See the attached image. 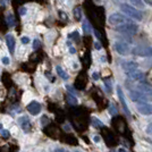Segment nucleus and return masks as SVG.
I'll return each mask as SVG.
<instances>
[{"label":"nucleus","mask_w":152,"mask_h":152,"mask_svg":"<svg viewBox=\"0 0 152 152\" xmlns=\"http://www.w3.org/2000/svg\"><path fill=\"white\" fill-rule=\"evenodd\" d=\"M121 9L124 14H126V16H128L129 18L137 19V20H142L143 19V14L140 12L139 9H136L135 7H132L131 5L127 4H121Z\"/></svg>","instance_id":"f257e3e1"},{"label":"nucleus","mask_w":152,"mask_h":152,"mask_svg":"<svg viewBox=\"0 0 152 152\" xmlns=\"http://www.w3.org/2000/svg\"><path fill=\"white\" fill-rule=\"evenodd\" d=\"M139 30V27L136 24H134L133 22L131 23H125V24H121V25L115 26V31L119 32V33H123L125 35H133L135 34Z\"/></svg>","instance_id":"f03ea898"},{"label":"nucleus","mask_w":152,"mask_h":152,"mask_svg":"<svg viewBox=\"0 0 152 152\" xmlns=\"http://www.w3.org/2000/svg\"><path fill=\"white\" fill-rule=\"evenodd\" d=\"M108 22H109L110 25L118 26V25H121V24H125V23H131L132 19L129 18L128 16L121 15V14H119V13H115L109 16Z\"/></svg>","instance_id":"7ed1b4c3"},{"label":"nucleus","mask_w":152,"mask_h":152,"mask_svg":"<svg viewBox=\"0 0 152 152\" xmlns=\"http://www.w3.org/2000/svg\"><path fill=\"white\" fill-rule=\"evenodd\" d=\"M132 53L140 57H152V47L151 45H139L135 47Z\"/></svg>","instance_id":"20e7f679"},{"label":"nucleus","mask_w":152,"mask_h":152,"mask_svg":"<svg viewBox=\"0 0 152 152\" xmlns=\"http://www.w3.org/2000/svg\"><path fill=\"white\" fill-rule=\"evenodd\" d=\"M129 98L134 102H148L149 101V96L146 93H143L139 90H132L129 91Z\"/></svg>","instance_id":"39448f33"},{"label":"nucleus","mask_w":152,"mask_h":152,"mask_svg":"<svg viewBox=\"0 0 152 152\" xmlns=\"http://www.w3.org/2000/svg\"><path fill=\"white\" fill-rule=\"evenodd\" d=\"M115 50L117 51L119 55H121V56H126V55L129 53V45L124 40L116 41L115 42Z\"/></svg>","instance_id":"423d86ee"},{"label":"nucleus","mask_w":152,"mask_h":152,"mask_svg":"<svg viewBox=\"0 0 152 152\" xmlns=\"http://www.w3.org/2000/svg\"><path fill=\"white\" fill-rule=\"evenodd\" d=\"M126 75H127V77H128L129 80H132V81H143V80H144V74L137 69L126 72Z\"/></svg>","instance_id":"0eeeda50"},{"label":"nucleus","mask_w":152,"mask_h":152,"mask_svg":"<svg viewBox=\"0 0 152 152\" xmlns=\"http://www.w3.org/2000/svg\"><path fill=\"white\" fill-rule=\"evenodd\" d=\"M117 93H118V98H119V101H121V106H123V109H124L125 114H126L127 116H131V111H129V109H128V106H127L126 100H125V95L123 93V90H121V86H117Z\"/></svg>","instance_id":"6e6552de"},{"label":"nucleus","mask_w":152,"mask_h":152,"mask_svg":"<svg viewBox=\"0 0 152 152\" xmlns=\"http://www.w3.org/2000/svg\"><path fill=\"white\" fill-rule=\"evenodd\" d=\"M137 110H139L140 113L142 115H152V106L151 104H149L148 102H139V104H137Z\"/></svg>","instance_id":"1a4fd4ad"},{"label":"nucleus","mask_w":152,"mask_h":152,"mask_svg":"<svg viewBox=\"0 0 152 152\" xmlns=\"http://www.w3.org/2000/svg\"><path fill=\"white\" fill-rule=\"evenodd\" d=\"M136 90L146 94H152V85L149 83H145L144 81H140L139 84L136 85Z\"/></svg>","instance_id":"9d476101"},{"label":"nucleus","mask_w":152,"mask_h":152,"mask_svg":"<svg viewBox=\"0 0 152 152\" xmlns=\"http://www.w3.org/2000/svg\"><path fill=\"white\" fill-rule=\"evenodd\" d=\"M27 111L31 115H34V116L40 114V111H41V104L37 101H32L27 106Z\"/></svg>","instance_id":"9b49d317"},{"label":"nucleus","mask_w":152,"mask_h":152,"mask_svg":"<svg viewBox=\"0 0 152 152\" xmlns=\"http://www.w3.org/2000/svg\"><path fill=\"white\" fill-rule=\"evenodd\" d=\"M6 45L9 52L13 55L14 52H15V38H14L12 34L6 35Z\"/></svg>","instance_id":"f8f14e48"},{"label":"nucleus","mask_w":152,"mask_h":152,"mask_svg":"<svg viewBox=\"0 0 152 152\" xmlns=\"http://www.w3.org/2000/svg\"><path fill=\"white\" fill-rule=\"evenodd\" d=\"M121 67H123V69L125 70V72H129V70L137 69L139 65L135 61H123L121 63Z\"/></svg>","instance_id":"ddd939ff"},{"label":"nucleus","mask_w":152,"mask_h":152,"mask_svg":"<svg viewBox=\"0 0 152 152\" xmlns=\"http://www.w3.org/2000/svg\"><path fill=\"white\" fill-rule=\"evenodd\" d=\"M19 125L22 126V128L25 131V132H30L31 131V123H30V119L27 118V117H22V118H19Z\"/></svg>","instance_id":"4468645a"},{"label":"nucleus","mask_w":152,"mask_h":152,"mask_svg":"<svg viewBox=\"0 0 152 152\" xmlns=\"http://www.w3.org/2000/svg\"><path fill=\"white\" fill-rule=\"evenodd\" d=\"M66 99H67V102L69 104H72V106H76L77 104V99L72 93H68V94L66 95Z\"/></svg>","instance_id":"2eb2a0df"},{"label":"nucleus","mask_w":152,"mask_h":152,"mask_svg":"<svg viewBox=\"0 0 152 152\" xmlns=\"http://www.w3.org/2000/svg\"><path fill=\"white\" fill-rule=\"evenodd\" d=\"M56 69H57L58 75L60 76L63 80H68V74H67V73H66V72H65L60 66H57V68H56Z\"/></svg>","instance_id":"dca6fc26"},{"label":"nucleus","mask_w":152,"mask_h":152,"mask_svg":"<svg viewBox=\"0 0 152 152\" xmlns=\"http://www.w3.org/2000/svg\"><path fill=\"white\" fill-rule=\"evenodd\" d=\"M131 1V4L135 6L136 8H141V9H143L144 8V2H143V0H129Z\"/></svg>","instance_id":"f3484780"},{"label":"nucleus","mask_w":152,"mask_h":152,"mask_svg":"<svg viewBox=\"0 0 152 152\" xmlns=\"http://www.w3.org/2000/svg\"><path fill=\"white\" fill-rule=\"evenodd\" d=\"M7 23H8V25L10 26V27H13L15 25V18H14V16L12 14L7 15Z\"/></svg>","instance_id":"a211bd4d"},{"label":"nucleus","mask_w":152,"mask_h":152,"mask_svg":"<svg viewBox=\"0 0 152 152\" xmlns=\"http://www.w3.org/2000/svg\"><path fill=\"white\" fill-rule=\"evenodd\" d=\"M83 30H84V32H85L86 34H89L90 32H91V26H90L89 22H88L86 19L83 22Z\"/></svg>","instance_id":"6ab92c4d"},{"label":"nucleus","mask_w":152,"mask_h":152,"mask_svg":"<svg viewBox=\"0 0 152 152\" xmlns=\"http://www.w3.org/2000/svg\"><path fill=\"white\" fill-rule=\"evenodd\" d=\"M109 113L111 116H116V115L118 114V110H117V108L115 107V104H110L109 106Z\"/></svg>","instance_id":"aec40b11"},{"label":"nucleus","mask_w":152,"mask_h":152,"mask_svg":"<svg viewBox=\"0 0 152 152\" xmlns=\"http://www.w3.org/2000/svg\"><path fill=\"white\" fill-rule=\"evenodd\" d=\"M92 125L95 127H102L103 126V123H101L98 118H92Z\"/></svg>","instance_id":"412c9836"},{"label":"nucleus","mask_w":152,"mask_h":152,"mask_svg":"<svg viewBox=\"0 0 152 152\" xmlns=\"http://www.w3.org/2000/svg\"><path fill=\"white\" fill-rule=\"evenodd\" d=\"M74 15H75V18L77 19V20H80L81 19V8L80 7H77V8H75V12H74Z\"/></svg>","instance_id":"4be33fe9"},{"label":"nucleus","mask_w":152,"mask_h":152,"mask_svg":"<svg viewBox=\"0 0 152 152\" xmlns=\"http://www.w3.org/2000/svg\"><path fill=\"white\" fill-rule=\"evenodd\" d=\"M40 45H41V42H40L39 40H34V42H33V48H34V49H39Z\"/></svg>","instance_id":"5701e85b"},{"label":"nucleus","mask_w":152,"mask_h":152,"mask_svg":"<svg viewBox=\"0 0 152 152\" xmlns=\"http://www.w3.org/2000/svg\"><path fill=\"white\" fill-rule=\"evenodd\" d=\"M146 133L151 134V135H152V123H151V124H149V125L146 126Z\"/></svg>","instance_id":"b1692460"},{"label":"nucleus","mask_w":152,"mask_h":152,"mask_svg":"<svg viewBox=\"0 0 152 152\" xmlns=\"http://www.w3.org/2000/svg\"><path fill=\"white\" fill-rule=\"evenodd\" d=\"M66 88H67V90L69 91V92H70V93H72V94H76V91H75V90H74V89H73V88H72L70 85H67Z\"/></svg>","instance_id":"393cba45"},{"label":"nucleus","mask_w":152,"mask_h":152,"mask_svg":"<svg viewBox=\"0 0 152 152\" xmlns=\"http://www.w3.org/2000/svg\"><path fill=\"white\" fill-rule=\"evenodd\" d=\"M1 135L4 137H9V132H7L6 129H4V131H1Z\"/></svg>","instance_id":"a878e982"},{"label":"nucleus","mask_w":152,"mask_h":152,"mask_svg":"<svg viewBox=\"0 0 152 152\" xmlns=\"http://www.w3.org/2000/svg\"><path fill=\"white\" fill-rule=\"evenodd\" d=\"M22 42L26 45V43H28V42H30V39L26 38V37H24V38H22Z\"/></svg>","instance_id":"bb28decb"},{"label":"nucleus","mask_w":152,"mask_h":152,"mask_svg":"<svg viewBox=\"0 0 152 152\" xmlns=\"http://www.w3.org/2000/svg\"><path fill=\"white\" fill-rule=\"evenodd\" d=\"M2 63L5 64V65H8V64H9V59L7 57H4L2 58Z\"/></svg>","instance_id":"cd10ccee"},{"label":"nucleus","mask_w":152,"mask_h":152,"mask_svg":"<svg viewBox=\"0 0 152 152\" xmlns=\"http://www.w3.org/2000/svg\"><path fill=\"white\" fill-rule=\"evenodd\" d=\"M106 88H107V90H108V92H110V83L108 82H106Z\"/></svg>","instance_id":"c85d7f7f"},{"label":"nucleus","mask_w":152,"mask_h":152,"mask_svg":"<svg viewBox=\"0 0 152 152\" xmlns=\"http://www.w3.org/2000/svg\"><path fill=\"white\" fill-rule=\"evenodd\" d=\"M94 34L96 35V38H98V39H101V35H100V33L96 31V30H94Z\"/></svg>","instance_id":"c756f323"},{"label":"nucleus","mask_w":152,"mask_h":152,"mask_svg":"<svg viewBox=\"0 0 152 152\" xmlns=\"http://www.w3.org/2000/svg\"><path fill=\"white\" fill-rule=\"evenodd\" d=\"M55 152H68V151H66V150H64V149H56Z\"/></svg>","instance_id":"7c9ffc66"},{"label":"nucleus","mask_w":152,"mask_h":152,"mask_svg":"<svg viewBox=\"0 0 152 152\" xmlns=\"http://www.w3.org/2000/svg\"><path fill=\"white\" fill-rule=\"evenodd\" d=\"M94 45H95V48H96L98 50H99V49H101V45H100V43H99V42H96Z\"/></svg>","instance_id":"2f4dec72"},{"label":"nucleus","mask_w":152,"mask_h":152,"mask_svg":"<svg viewBox=\"0 0 152 152\" xmlns=\"http://www.w3.org/2000/svg\"><path fill=\"white\" fill-rule=\"evenodd\" d=\"M42 121H48V118H47L45 116H43V117H42ZM47 123H48V121H42V124H43V125L47 124Z\"/></svg>","instance_id":"473e14b6"},{"label":"nucleus","mask_w":152,"mask_h":152,"mask_svg":"<svg viewBox=\"0 0 152 152\" xmlns=\"http://www.w3.org/2000/svg\"><path fill=\"white\" fill-rule=\"evenodd\" d=\"M93 78H94V80H98V78H99V75H98V73H93Z\"/></svg>","instance_id":"72a5a7b5"},{"label":"nucleus","mask_w":152,"mask_h":152,"mask_svg":"<svg viewBox=\"0 0 152 152\" xmlns=\"http://www.w3.org/2000/svg\"><path fill=\"white\" fill-rule=\"evenodd\" d=\"M93 140H94V142H96V143H98V142L100 141V137H99V136H94V137H93Z\"/></svg>","instance_id":"f704fd0d"},{"label":"nucleus","mask_w":152,"mask_h":152,"mask_svg":"<svg viewBox=\"0 0 152 152\" xmlns=\"http://www.w3.org/2000/svg\"><path fill=\"white\" fill-rule=\"evenodd\" d=\"M146 4H149V5H151L152 6V0H144Z\"/></svg>","instance_id":"c9c22d12"},{"label":"nucleus","mask_w":152,"mask_h":152,"mask_svg":"<svg viewBox=\"0 0 152 152\" xmlns=\"http://www.w3.org/2000/svg\"><path fill=\"white\" fill-rule=\"evenodd\" d=\"M20 14H25V8H20Z\"/></svg>","instance_id":"e433bc0d"},{"label":"nucleus","mask_w":152,"mask_h":152,"mask_svg":"<svg viewBox=\"0 0 152 152\" xmlns=\"http://www.w3.org/2000/svg\"><path fill=\"white\" fill-rule=\"evenodd\" d=\"M70 52L74 53V52H75V49H74V48H70Z\"/></svg>","instance_id":"4c0bfd02"},{"label":"nucleus","mask_w":152,"mask_h":152,"mask_svg":"<svg viewBox=\"0 0 152 152\" xmlns=\"http://www.w3.org/2000/svg\"><path fill=\"white\" fill-rule=\"evenodd\" d=\"M119 152H125V150H124V149H121V150H119Z\"/></svg>","instance_id":"58836bf2"}]
</instances>
